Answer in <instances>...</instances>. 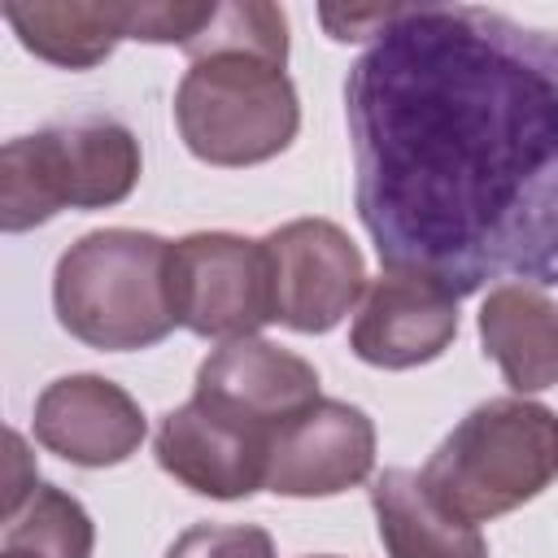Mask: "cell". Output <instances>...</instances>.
Returning a JSON list of instances; mask_svg holds the SVG:
<instances>
[{
    "mask_svg": "<svg viewBox=\"0 0 558 558\" xmlns=\"http://www.w3.org/2000/svg\"><path fill=\"white\" fill-rule=\"evenodd\" d=\"M144 432L140 401L105 375H61L35 401V440L74 466H118Z\"/></svg>",
    "mask_w": 558,
    "mask_h": 558,
    "instance_id": "11",
    "label": "cell"
},
{
    "mask_svg": "<svg viewBox=\"0 0 558 558\" xmlns=\"http://www.w3.org/2000/svg\"><path fill=\"white\" fill-rule=\"evenodd\" d=\"M288 57L262 48H209L192 57L174 122L192 157L209 166H257L279 157L301 126V100Z\"/></svg>",
    "mask_w": 558,
    "mask_h": 558,
    "instance_id": "4",
    "label": "cell"
},
{
    "mask_svg": "<svg viewBox=\"0 0 558 558\" xmlns=\"http://www.w3.org/2000/svg\"><path fill=\"white\" fill-rule=\"evenodd\" d=\"M458 336V296L410 266H384L349 327V349L366 366L410 371L436 362Z\"/></svg>",
    "mask_w": 558,
    "mask_h": 558,
    "instance_id": "9",
    "label": "cell"
},
{
    "mask_svg": "<svg viewBox=\"0 0 558 558\" xmlns=\"http://www.w3.org/2000/svg\"><path fill=\"white\" fill-rule=\"evenodd\" d=\"M418 475L466 523L510 514L558 480V414L527 397L480 401Z\"/></svg>",
    "mask_w": 558,
    "mask_h": 558,
    "instance_id": "3",
    "label": "cell"
},
{
    "mask_svg": "<svg viewBox=\"0 0 558 558\" xmlns=\"http://www.w3.org/2000/svg\"><path fill=\"white\" fill-rule=\"evenodd\" d=\"M4 549L31 558H92L96 527L78 497L57 484H35L31 497L4 519Z\"/></svg>",
    "mask_w": 558,
    "mask_h": 558,
    "instance_id": "16",
    "label": "cell"
},
{
    "mask_svg": "<svg viewBox=\"0 0 558 558\" xmlns=\"http://www.w3.org/2000/svg\"><path fill=\"white\" fill-rule=\"evenodd\" d=\"M0 558H31V554H17V549H4Z\"/></svg>",
    "mask_w": 558,
    "mask_h": 558,
    "instance_id": "20",
    "label": "cell"
},
{
    "mask_svg": "<svg viewBox=\"0 0 558 558\" xmlns=\"http://www.w3.org/2000/svg\"><path fill=\"white\" fill-rule=\"evenodd\" d=\"M397 17V4H388V9H323V26L331 31V39H375L388 22Z\"/></svg>",
    "mask_w": 558,
    "mask_h": 558,
    "instance_id": "19",
    "label": "cell"
},
{
    "mask_svg": "<svg viewBox=\"0 0 558 558\" xmlns=\"http://www.w3.org/2000/svg\"><path fill=\"white\" fill-rule=\"evenodd\" d=\"M52 305L74 340L105 353L166 340L179 327L170 305V240L135 227L87 231L57 257Z\"/></svg>",
    "mask_w": 558,
    "mask_h": 558,
    "instance_id": "2",
    "label": "cell"
},
{
    "mask_svg": "<svg viewBox=\"0 0 558 558\" xmlns=\"http://www.w3.org/2000/svg\"><path fill=\"white\" fill-rule=\"evenodd\" d=\"M174 323L201 340H244L275 323L266 244L231 231H192L170 244Z\"/></svg>",
    "mask_w": 558,
    "mask_h": 558,
    "instance_id": "6",
    "label": "cell"
},
{
    "mask_svg": "<svg viewBox=\"0 0 558 558\" xmlns=\"http://www.w3.org/2000/svg\"><path fill=\"white\" fill-rule=\"evenodd\" d=\"M314 558H331V554H314Z\"/></svg>",
    "mask_w": 558,
    "mask_h": 558,
    "instance_id": "21",
    "label": "cell"
},
{
    "mask_svg": "<svg viewBox=\"0 0 558 558\" xmlns=\"http://www.w3.org/2000/svg\"><path fill=\"white\" fill-rule=\"evenodd\" d=\"M375 466V423L366 410L318 397L275 432L266 488L275 497H336Z\"/></svg>",
    "mask_w": 558,
    "mask_h": 558,
    "instance_id": "10",
    "label": "cell"
},
{
    "mask_svg": "<svg viewBox=\"0 0 558 558\" xmlns=\"http://www.w3.org/2000/svg\"><path fill=\"white\" fill-rule=\"evenodd\" d=\"M480 344L527 397L558 384V301L536 283H497L480 305Z\"/></svg>",
    "mask_w": 558,
    "mask_h": 558,
    "instance_id": "13",
    "label": "cell"
},
{
    "mask_svg": "<svg viewBox=\"0 0 558 558\" xmlns=\"http://www.w3.org/2000/svg\"><path fill=\"white\" fill-rule=\"evenodd\" d=\"M192 397L222 405L235 418L275 436L288 418H296L305 405L318 401V371L301 353L270 344L262 336L222 340L201 362Z\"/></svg>",
    "mask_w": 558,
    "mask_h": 558,
    "instance_id": "12",
    "label": "cell"
},
{
    "mask_svg": "<svg viewBox=\"0 0 558 558\" xmlns=\"http://www.w3.org/2000/svg\"><path fill=\"white\" fill-rule=\"evenodd\" d=\"M135 183L140 140L118 118L52 122L0 148V227L31 231L61 209H105Z\"/></svg>",
    "mask_w": 558,
    "mask_h": 558,
    "instance_id": "5",
    "label": "cell"
},
{
    "mask_svg": "<svg viewBox=\"0 0 558 558\" xmlns=\"http://www.w3.org/2000/svg\"><path fill=\"white\" fill-rule=\"evenodd\" d=\"M209 17H214V0H205V4H187V0H174V4H131V39L187 48L209 26Z\"/></svg>",
    "mask_w": 558,
    "mask_h": 558,
    "instance_id": "18",
    "label": "cell"
},
{
    "mask_svg": "<svg viewBox=\"0 0 558 558\" xmlns=\"http://www.w3.org/2000/svg\"><path fill=\"white\" fill-rule=\"evenodd\" d=\"M270 445H275L270 432L201 397L161 414L157 436H153L157 466L183 488L214 497V501H240L266 488Z\"/></svg>",
    "mask_w": 558,
    "mask_h": 558,
    "instance_id": "8",
    "label": "cell"
},
{
    "mask_svg": "<svg viewBox=\"0 0 558 558\" xmlns=\"http://www.w3.org/2000/svg\"><path fill=\"white\" fill-rule=\"evenodd\" d=\"M275 323L323 336L366 292V262L331 218H292L266 240Z\"/></svg>",
    "mask_w": 558,
    "mask_h": 558,
    "instance_id": "7",
    "label": "cell"
},
{
    "mask_svg": "<svg viewBox=\"0 0 558 558\" xmlns=\"http://www.w3.org/2000/svg\"><path fill=\"white\" fill-rule=\"evenodd\" d=\"M166 558H275V541L257 523H192Z\"/></svg>",
    "mask_w": 558,
    "mask_h": 558,
    "instance_id": "17",
    "label": "cell"
},
{
    "mask_svg": "<svg viewBox=\"0 0 558 558\" xmlns=\"http://www.w3.org/2000/svg\"><path fill=\"white\" fill-rule=\"evenodd\" d=\"M4 22L22 39L26 52L61 65L92 70L122 39H131V4L105 0H70V4H4Z\"/></svg>",
    "mask_w": 558,
    "mask_h": 558,
    "instance_id": "15",
    "label": "cell"
},
{
    "mask_svg": "<svg viewBox=\"0 0 558 558\" xmlns=\"http://www.w3.org/2000/svg\"><path fill=\"white\" fill-rule=\"evenodd\" d=\"M353 201L384 266L453 296L558 283V31L397 4L344 78Z\"/></svg>",
    "mask_w": 558,
    "mask_h": 558,
    "instance_id": "1",
    "label": "cell"
},
{
    "mask_svg": "<svg viewBox=\"0 0 558 558\" xmlns=\"http://www.w3.org/2000/svg\"><path fill=\"white\" fill-rule=\"evenodd\" d=\"M371 510L388 558H488L480 527L449 514L418 471L388 466L375 475Z\"/></svg>",
    "mask_w": 558,
    "mask_h": 558,
    "instance_id": "14",
    "label": "cell"
}]
</instances>
